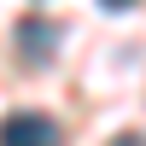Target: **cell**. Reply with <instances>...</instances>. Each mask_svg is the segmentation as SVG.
Instances as JSON below:
<instances>
[{
  "instance_id": "obj_3",
  "label": "cell",
  "mask_w": 146,
  "mask_h": 146,
  "mask_svg": "<svg viewBox=\"0 0 146 146\" xmlns=\"http://www.w3.org/2000/svg\"><path fill=\"white\" fill-rule=\"evenodd\" d=\"M105 6H111V12H123V6H135V0H105Z\"/></svg>"
},
{
  "instance_id": "obj_1",
  "label": "cell",
  "mask_w": 146,
  "mask_h": 146,
  "mask_svg": "<svg viewBox=\"0 0 146 146\" xmlns=\"http://www.w3.org/2000/svg\"><path fill=\"white\" fill-rule=\"evenodd\" d=\"M0 146H58V129L41 111H12L0 123Z\"/></svg>"
},
{
  "instance_id": "obj_2",
  "label": "cell",
  "mask_w": 146,
  "mask_h": 146,
  "mask_svg": "<svg viewBox=\"0 0 146 146\" xmlns=\"http://www.w3.org/2000/svg\"><path fill=\"white\" fill-rule=\"evenodd\" d=\"M18 47H23V58H29V64H47V58H53V47H58V29L47 18H23L18 23Z\"/></svg>"
}]
</instances>
